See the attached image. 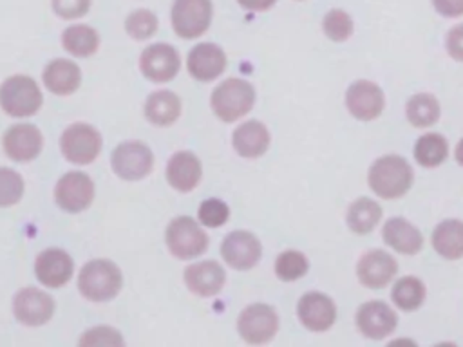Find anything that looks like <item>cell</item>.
Wrapping results in <instances>:
<instances>
[{"label": "cell", "instance_id": "cell-1", "mask_svg": "<svg viewBox=\"0 0 463 347\" xmlns=\"http://www.w3.org/2000/svg\"><path fill=\"white\" fill-rule=\"evenodd\" d=\"M412 184V168L400 155H383L369 170V186L382 199L402 197Z\"/></svg>", "mask_w": 463, "mask_h": 347}, {"label": "cell", "instance_id": "cell-2", "mask_svg": "<svg viewBox=\"0 0 463 347\" xmlns=\"http://www.w3.org/2000/svg\"><path fill=\"white\" fill-rule=\"evenodd\" d=\"M78 287L85 298L105 302L114 298L121 289V273L110 260H90L80 271Z\"/></svg>", "mask_w": 463, "mask_h": 347}, {"label": "cell", "instance_id": "cell-3", "mask_svg": "<svg viewBox=\"0 0 463 347\" xmlns=\"http://www.w3.org/2000/svg\"><path fill=\"white\" fill-rule=\"evenodd\" d=\"M255 101L253 87L237 78L222 81L212 94V108L222 121H235L248 114Z\"/></svg>", "mask_w": 463, "mask_h": 347}, {"label": "cell", "instance_id": "cell-4", "mask_svg": "<svg viewBox=\"0 0 463 347\" xmlns=\"http://www.w3.org/2000/svg\"><path fill=\"white\" fill-rule=\"evenodd\" d=\"M0 105L13 117L33 116L42 105V92L29 76H13L0 87Z\"/></svg>", "mask_w": 463, "mask_h": 347}, {"label": "cell", "instance_id": "cell-5", "mask_svg": "<svg viewBox=\"0 0 463 347\" xmlns=\"http://www.w3.org/2000/svg\"><path fill=\"white\" fill-rule=\"evenodd\" d=\"M206 244V233L190 217H177L166 228V246L177 258L199 257Z\"/></svg>", "mask_w": 463, "mask_h": 347}, {"label": "cell", "instance_id": "cell-6", "mask_svg": "<svg viewBox=\"0 0 463 347\" xmlns=\"http://www.w3.org/2000/svg\"><path fill=\"white\" fill-rule=\"evenodd\" d=\"M101 150V136L87 123L71 125L61 136V152L65 159L76 164H89Z\"/></svg>", "mask_w": 463, "mask_h": 347}, {"label": "cell", "instance_id": "cell-7", "mask_svg": "<svg viewBox=\"0 0 463 347\" xmlns=\"http://www.w3.org/2000/svg\"><path fill=\"white\" fill-rule=\"evenodd\" d=\"M212 22L210 0H175L172 7V25L181 38L201 36Z\"/></svg>", "mask_w": 463, "mask_h": 347}, {"label": "cell", "instance_id": "cell-8", "mask_svg": "<svg viewBox=\"0 0 463 347\" xmlns=\"http://www.w3.org/2000/svg\"><path fill=\"white\" fill-rule=\"evenodd\" d=\"M152 164L154 157L150 148L139 141L121 143L112 152V168L127 181L143 179L152 170Z\"/></svg>", "mask_w": 463, "mask_h": 347}, {"label": "cell", "instance_id": "cell-9", "mask_svg": "<svg viewBox=\"0 0 463 347\" xmlns=\"http://www.w3.org/2000/svg\"><path fill=\"white\" fill-rule=\"evenodd\" d=\"M237 327L248 343H266L275 336L279 329V318L269 305L253 304L241 313Z\"/></svg>", "mask_w": 463, "mask_h": 347}, {"label": "cell", "instance_id": "cell-10", "mask_svg": "<svg viewBox=\"0 0 463 347\" xmlns=\"http://www.w3.org/2000/svg\"><path fill=\"white\" fill-rule=\"evenodd\" d=\"M56 202L71 213H78L90 206L94 197V184L83 172H69L56 184Z\"/></svg>", "mask_w": 463, "mask_h": 347}, {"label": "cell", "instance_id": "cell-11", "mask_svg": "<svg viewBox=\"0 0 463 347\" xmlns=\"http://www.w3.org/2000/svg\"><path fill=\"white\" fill-rule=\"evenodd\" d=\"M345 105H347V110L356 119L369 121L382 114L385 98L376 83L367 80H358L347 89Z\"/></svg>", "mask_w": 463, "mask_h": 347}, {"label": "cell", "instance_id": "cell-12", "mask_svg": "<svg viewBox=\"0 0 463 347\" xmlns=\"http://www.w3.org/2000/svg\"><path fill=\"white\" fill-rule=\"evenodd\" d=\"M141 72L157 83L172 80L179 70V54L166 43H156L143 51L139 61Z\"/></svg>", "mask_w": 463, "mask_h": 347}, {"label": "cell", "instance_id": "cell-13", "mask_svg": "<svg viewBox=\"0 0 463 347\" xmlns=\"http://www.w3.org/2000/svg\"><path fill=\"white\" fill-rule=\"evenodd\" d=\"M14 314L25 325H42L54 313L52 298L34 287H25L14 296Z\"/></svg>", "mask_w": 463, "mask_h": 347}, {"label": "cell", "instance_id": "cell-14", "mask_svg": "<svg viewBox=\"0 0 463 347\" xmlns=\"http://www.w3.org/2000/svg\"><path fill=\"white\" fill-rule=\"evenodd\" d=\"M396 271H398L396 260L382 249H373L365 253L356 266L358 280L371 289H380L387 286L396 275Z\"/></svg>", "mask_w": 463, "mask_h": 347}, {"label": "cell", "instance_id": "cell-15", "mask_svg": "<svg viewBox=\"0 0 463 347\" xmlns=\"http://www.w3.org/2000/svg\"><path fill=\"white\" fill-rule=\"evenodd\" d=\"M356 325L367 338L380 340L394 331L396 314L387 304L380 300H371L358 309Z\"/></svg>", "mask_w": 463, "mask_h": 347}, {"label": "cell", "instance_id": "cell-16", "mask_svg": "<svg viewBox=\"0 0 463 347\" xmlns=\"http://www.w3.org/2000/svg\"><path fill=\"white\" fill-rule=\"evenodd\" d=\"M221 253L232 267L250 269L260 258V242L248 231H233L222 240Z\"/></svg>", "mask_w": 463, "mask_h": 347}, {"label": "cell", "instance_id": "cell-17", "mask_svg": "<svg viewBox=\"0 0 463 347\" xmlns=\"http://www.w3.org/2000/svg\"><path fill=\"white\" fill-rule=\"evenodd\" d=\"M298 318L309 331H327L336 318L333 300L322 293H307L300 298L297 307Z\"/></svg>", "mask_w": 463, "mask_h": 347}, {"label": "cell", "instance_id": "cell-18", "mask_svg": "<svg viewBox=\"0 0 463 347\" xmlns=\"http://www.w3.org/2000/svg\"><path fill=\"white\" fill-rule=\"evenodd\" d=\"M4 150L14 161H31L42 150V134L34 125H14L4 136Z\"/></svg>", "mask_w": 463, "mask_h": 347}, {"label": "cell", "instance_id": "cell-19", "mask_svg": "<svg viewBox=\"0 0 463 347\" xmlns=\"http://www.w3.org/2000/svg\"><path fill=\"white\" fill-rule=\"evenodd\" d=\"M72 260L61 249H45L38 255L34 271L38 280L47 287H60L63 286L72 275Z\"/></svg>", "mask_w": 463, "mask_h": 347}, {"label": "cell", "instance_id": "cell-20", "mask_svg": "<svg viewBox=\"0 0 463 347\" xmlns=\"http://www.w3.org/2000/svg\"><path fill=\"white\" fill-rule=\"evenodd\" d=\"M226 67V56L221 47L213 43H199L188 54V70L199 81L217 78Z\"/></svg>", "mask_w": 463, "mask_h": 347}, {"label": "cell", "instance_id": "cell-21", "mask_svg": "<svg viewBox=\"0 0 463 347\" xmlns=\"http://www.w3.org/2000/svg\"><path fill=\"white\" fill-rule=\"evenodd\" d=\"M184 282L190 291L201 296H212L224 286V269L213 260L197 262L186 267Z\"/></svg>", "mask_w": 463, "mask_h": 347}, {"label": "cell", "instance_id": "cell-22", "mask_svg": "<svg viewBox=\"0 0 463 347\" xmlns=\"http://www.w3.org/2000/svg\"><path fill=\"white\" fill-rule=\"evenodd\" d=\"M168 183L179 192H190L201 179V163L192 152H177L166 166Z\"/></svg>", "mask_w": 463, "mask_h": 347}, {"label": "cell", "instance_id": "cell-23", "mask_svg": "<svg viewBox=\"0 0 463 347\" xmlns=\"http://www.w3.org/2000/svg\"><path fill=\"white\" fill-rule=\"evenodd\" d=\"M383 240L403 255H414L423 246L421 233L405 219H389L383 226Z\"/></svg>", "mask_w": 463, "mask_h": 347}, {"label": "cell", "instance_id": "cell-24", "mask_svg": "<svg viewBox=\"0 0 463 347\" xmlns=\"http://www.w3.org/2000/svg\"><path fill=\"white\" fill-rule=\"evenodd\" d=\"M269 134L260 121H246L233 132V146L242 157H259L268 150Z\"/></svg>", "mask_w": 463, "mask_h": 347}, {"label": "cell", "instance_id": "cell-25", "mask_svg": "<svg viewBox=\"0 0 463 347\" xmlns=\"http://www.w3.org/2000/svg\"><path fill=\"white\" fill-rule=\"evenodd\" d=\"M80 69L74 61L54 60L43 70V81L47 89L54 94L65 96L72 94L80 87Z\"/></svg>", "mask_w": 463, "mask_h": 347}, {"label": "cell", "instance_id": "cell-26", "mask_svg": "<svg viewBox=\"0 0 463 347\" xmlns=\"http://www.w3.org/2000/svg\"><path fill=\"white\" fill-rule=\"evenodd\" d=\"M434 249L449 258L456 260L463 257V222L461 220H443L432 231Z\"/></svg>", "mask_w": 463, "mask_h": 347}, {"label": "cell", "instance_id": "cell-27", "mask_svg": "<svg viewBox=\"0 0 463 347\" xmlns=\"http://www.w3.org/2000/svg\"><path fill=\"white\" fill-rule=\"evenodd\" d=\"M181 112V101L179 98L170 90H159L148 96L145 114L150 123L157 127L172 125Z\"/></svg>", "mask_w": 463, "mask_h": 347}, {"label": "cell", "instance_id": "cell-28", "mask_svg": "<svg viewBox=\"0 0 463 347\" xmlns=\"http://www.w3.org/2000/svg\"><path fill=\"white\" fill-rule=\"evenodd\" d=\"M382 208L369 197H362L354 201L347 211V226L358 233H369L380 220Z\"/></svg>", "mask_w": 463, "mask_h": 347}, {"label": "cell", "instance_id": "cell-29", "mask_svg": "<svg viewBox=\"0 0 463 347\" xmlns=\"http://www.w3.org/2000/svg\"><path fill=\"white\" fill-rule=\"evenodd\" d=\"M449 155V145L439 134H425L416 141L414 157L421 166L432 168L441 164Z\"/></svg>", "mask_w": 463, "mask_h": 347}, {"label": "cell", "instance_id": "cell-30", "mask_svg": "<svg viewBox=\"0 0 463 347\" xmlns=\"http://www.w3.org/2000/svg\"><path fill=\"white\" fill-rule=\"evenodd\" d=\"M63 47L74 56H90L98 49V33L89 25H71L61 36Z\"/></svg>", "mask_w": 463, "mask_h": 347}, {"label": "cell", "instance_id": "cell-31", "mask_svg": "<svg viewBox=\"0 0 463 347\" xmlns=\"http://www.w3.org/2000/svg\"><path fill=\"white\" fill-rule=\"evenodd\" d=\"M407 117L414 127H430L439 117V105L432 94H414L407 103Z\"/></svg>", "mask_w": 463, "mask_h": 347}, {"label": "cell", "instance_id": "cell-32", "mask_svg": "<svg viewBox=\"0 0 463 347\" xmlns=\"http://www.w3.org/2000/svg\"><path fill=\"white\" fill-rule=\"evenodd\" d=\"M423 298H425V287L414 277H403L392 287V302L403 311L418 309Z\"/></svg>", "mask_w": 463, "mask_h": 347}, {"label": "cell", "instance_id": "cell-33", "mask_svg": "<svg viewBox=\"0 0 463 347\" xmlns=\"http://www.w3.org/2000/svg\"><path fill=\"white\" fill-rule=\"evenodd\" d=\"M307 271V258L300 251H284L277 257L275 262V273L280 280H297Z\"/></svg>", "mask_w": 463, "mask_h": 347}, {"label": "cell", "instance_id": "cell-34", "mask_svg": "<svg viewBox=\"0 0 463 347\" xmlns=\"http://www.w3.org/2000/svg\"><path fill=\"white\" fill-rule=\"evenodd\" d=\"M324 33L333 42H344L353 34V20L351 16L342 9H333L324 18Z\"/></svg>", "mask_w": 463, "mask_h": 347}, {"label": "cell", "instance_id": "cell-35", "mask_svg": "<svg viewBox=\"0 0 463 347\" xmlns=\"http://www.w3.org/2000/svg\"><path fill=\"white\" fill-rule=\"evenodd\" d=\"M127 33L136 40H146L157 31V18L146 9L134 11L125 22Z\"/></svg>", "mask_w": 463, "mask_h": 347}, {"label": "cell", "instance_id": "cell-36", "mask_svg": "<svg viewBox=\"0 0 463 347\" xmlns=\"http://www.w3.org/2000/svg\"><path fill=\"white\" fill-rule=\"evenodd\" d=\"M24 193L22 177L11 168H0V206H11Z\"/></svg>", "mask_w": 463, "mask_h": 347}, {"label": "cell", "instance_id": "cell-37", "mask_svg": "<svg viewBox=\"0 0 463 347\" xmlns=\"http://www.w3.org/2000/svg\"><path fill=\"white\" fill-rule=\"evenodd\" d=\"M228 215H230L228 206L219 199H206L199 206V220L210 228H217L224 224L228 220Z\"/></svg>", "mask_w": 463, "mask_h": 347}, {"label": "cell", "instance_id": "cell-38", "mask_svg": "<svg viewBox=\"0 0 463 347\" xmlns=\"http://www.w3.org/2000/svg\"><path fill=\"white\" fill-rule=\"evenodd\" d=\"M123 338L116 329L110 327H96L83 334L80 345H121Z\"/></svg>", "mask_w": 463, "mask_h": 347}, {"label": "cell", "instance_id": "cell-39", "mask_svg": "<svg viewBox=\"0 0 463 347\" xmlns=\"http://www.w3.org/2000/svg\"><path fill=\"white\" fill-rule=\"evenodd\" d=\"M90 7V0H52V9L61 18L83 16Z\"/></svg>", "mask_w": 463, "mask_h": 347}, {"label": "cell", "instance_id": "cell-40", "mask_svg": "<svg viewBox=\"0 0 463 347\" xmlns=\"http://www.w3.org/2000/svg\"><path fill=\"white\" fill-rule=\"evenodd\" d=\"M447 51L454 60L463 61V23H459L449 31Z\"/></svg>", "mask_w": 463, "mask_h": 347}, {"label": "cell", "instance_id": "cell-41", "mask_svg": "<svg viewBox=\"0 0 463 347\" xmlns=\"http://www.w3.org/2000/svg\"><path fill=\"white\" fill-rule=\"evenodd\" d=\"M436 11L443 16H461L463 14V0H432Z\"/></svg>", "mask_w": 463, "mask_h": 347}, {"label": "cell", "instance_id": "cell-42", "mask_svg": "<svg viewBox=\"0 0 463 347\" xmlns=\"http://www.w3.org/2000/svg\"><path fill=\"white\" fill-rule=\"evenodd\" d=\"M242 7L251 11H266L269 9L277 0H237Z\"/></svg>", "mask_w": 463, "mask_h": 347}, {"label": "cell", "instance_id": "cell-43", "mask_svg": "<svg viewBox=\"0 0 463 347\" xmlns=\"http://www.w3.org/2000/svg\"><path fill=\"white\" fill-rule=\"evenodd\" d=\"M456 159H458V163L463 166V139L458 143V146H456Z\"/></svg>", "mask_w": 463, "mask_h": 347}]
</instances>
